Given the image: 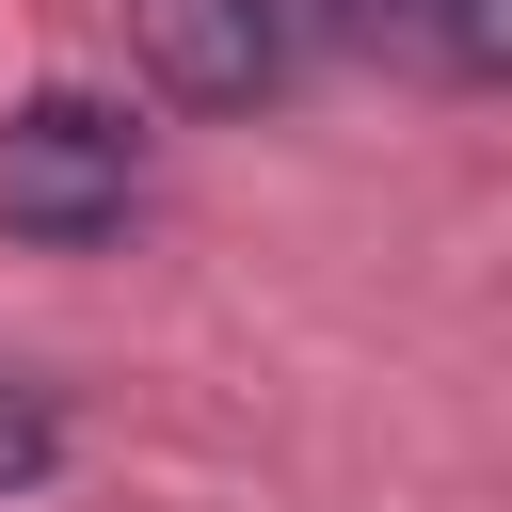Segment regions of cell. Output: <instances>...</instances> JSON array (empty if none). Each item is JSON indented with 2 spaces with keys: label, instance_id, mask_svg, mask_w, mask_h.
Masks as SVG:
<instances>
[{
  "label": "cell",
  "instance_id": "6da1fadb",
  "mask_svg": "<svg viewBox=\"0 0 512 512\" xmlns=\"http://www.w3.org/2000/svg\"><path fill=\"white\" fill-rule=\"evenodd\" d=\"M128 208H144V128L112 112V96H16L0 112V240H32V256H96V240H128Z\"/></svg>",
  "mask_w": 512,
  "mask_h": 512
},
{
  "label": "cell",
  "instance_id": "7a4b0ae2",
  "mask_svg": "<svg viewBox=\"0 0 512 512\" xmlns=\"http://www.w3.org/2000/svg\"><path fill=\"white\" fill-rule=\"evenodd\" d=\"M128 64L176 112H272L304 32H288V0H128Z\"/></svg>",
  "mask_w": 512,
  "mask_h": 512
},
{
  "label": "cell",
  "instance_id": "3957f363",
  "mask_svg": "<svg viewBox=\"0 0 512 512\" xmlns=\"http://www.w3.org/2000/svg\"><path fill=\"white\" fill-rule=\"evenodd\" d=\"M304 48L336 64H384L416 96H496L512 80V0H288Z\"/></svg>",
  "mask_w": 512,
  "mask_h": 512
},
{
  "label": "cell",
  "instance_id": "277c9868",
  "mask_svg": "<svg viewBox=\"0 0 512 512\" xmlns=\"http://www.w3.org/2000/svg\"><path fill=\"white\" fill-rule=\"evenodd\" d=\"M32 480H64V400L32 368H0V496H32Z\"/></svg>",
  "mask_w": 512,
  "mask_h": 512
}]
</instances>
